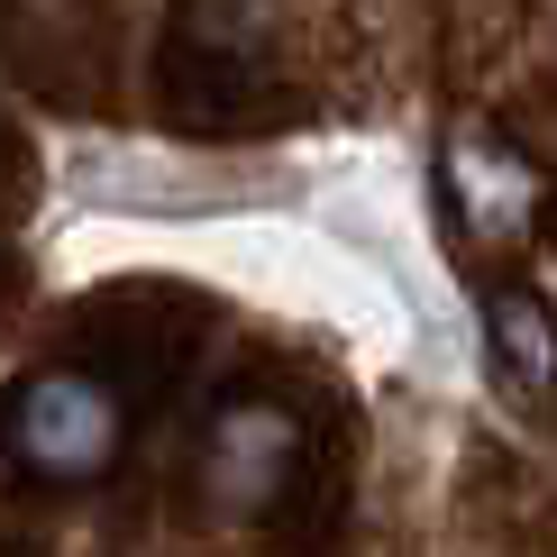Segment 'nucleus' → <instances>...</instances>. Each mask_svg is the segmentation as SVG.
<instances>
[{
    "label": "nucleus",
    "mask_w": 557,
    "mask_h": 557,
    "mask_svg": "<svg viewBox=\"0 0 557 557\" xmlns=\"http://www.w3.org/2000/svg\"><path fill=\"white\" fill-rule=\"evenodd\" d=\"M448 165H457V183H467V211H475L484 238H503V228L530 211V193H540V183H530L521 165H503V156H494V147H475V137L448 156Z\"/></svg>",
    "instance_id": "3"
},
{
    "label": "nucleus",
    "mask_w": 557,
    "mask_h": 557,
    "mask_svg": "<svg viewBox=\"0 0 557 557\" xmlns=\"http://www.w3.org/2000/svg\"><path fill=\"white\" fill-rule=\"evenodd\" d=\"M494 330H503V357L521 366L530 384H548L557 375V347H548V320L530 311V301H494Z\"/></svg>",
    "instance_id": "4"
},
{
    "label": "nucleus",
    "mask_w": 557,
    "mask_h": 557,
    "mask_svg": "<svg viewBox=\"0 0 557 557\" xmlns=\"http://www.w3.org/2000/svg\"><path fill=\"white\" fill-rule=\"evenodd\" d=\"M10 438L46 475H101L120 457V403L91 375H37L10 411Z\"/></svg>",
    "instance_id": "1"
},
{
    "label": "nucleus",
    "mask_w": 557,
    "mask_h": 557,
    "mask_svg": "<svg viewBox=\"0 0 557 557\" xmlns=\"http://www.w3.org/2000/svg\"><path fill=\"white\" fill-rule=\"evenodd\" d=\"M293 467V421L284 411H228L220 421V448H211V494L220 503H265Z\"/></svg>",
    "instance_id": "2"
}]
</instances>
